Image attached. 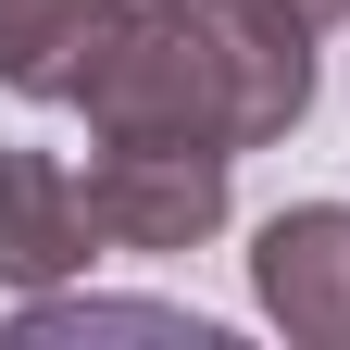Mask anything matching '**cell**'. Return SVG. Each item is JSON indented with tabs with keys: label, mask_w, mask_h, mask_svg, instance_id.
Listing matches in <instances>:
<instances>
[{
	"label": "cell",
	"mask_w": 350,
	"mask_h": 350,
	"mask_svg": "<svg viewBox=\"0 0 350 350\" xmlns=\"http://www.w3.org/2000/svg\"><path fill=\"white\" fill-rule=\"evenodd\" d=\"M125 0H0V88L13 100H75Z\"/></svg>",
	"instance_id": "obj_5"
},
{
	"label": "cell",
	"mask_w": 350,
	"mask_h": 350,
	"mask_svg": "<svg viewBox=\"0 0 350 350\" xmlns=\"http://www.w3.org/2000/svg\"><path fill=\"white\" fill-rule=\"evenodd\" d=\"M300 13H313V25H325V13H350V0H300Z\"/></svg>",
	"instance_id": "obj_7"
},
{
	"label": "cell",
	"mask_w": 350,
	"mask_h": 350,
	"mask_svg": "<svg viewBox=\"0 0 350 350\" xmlns=\"http://www.w3.org/2000/svg\"><path fill=\"white\" fill-rule=\"evenodd\" d=\"M13 338H25V350H51V338H175V350H213L200 313H150V300H51V288L13 313Z\"/></svg>",
	"instance_id": "obj_6"
},
{
	"label": "cell",
	"mask_w": 350,
	"mask_h": 350,
	"mask_svg": "<svg viewBox=\"0 0 350 350\" xmlns=\"http://www.w3.org/2000/svg\"><path fill=\"white\" fill-rule=\"evenodd\" d=\"M88 138L138 150H275L313 113V13L300 0H125L75 88Z\"/></svg>",
	"instance_id": "obj_1"
},
{
	"label": "cell",
	"mask_w": 350,
	"mask_h": 350,
	"mask_svg": "<svg viewBox=\"0 0 350 350\" xmlns=\"http://www.w3.org/2000/svg\"><path fill=\"white\" fill-rule=\"evenodd\" d=\"M250 300H262V325H288L300 350H350V200L262 213V238H250Z\"/></svg>",
	"instance_id": "obj_3"
},
{
	"label": "cell",
	"mask_w": 350,
	"mask_h": 350,
	"mask_svg": "<svg viewBox=\"0 0 350 350\" xmlns=\"http://www.w3.org/2000/svg\"><path fill=\"white\" fill-rule=\"evenodd\" d=\"M88 213H100V250H138L175 262L226 226V150H138V138H100L88 163Z\"/></svg>",
	"instance_id": "obj_2"
},
{
	"label": "cell",
	"mask_w": 350,
	"mask_h": 350,
	"mask_svg": "<svg viewBox=\"0 0 350 350\" xmlns=\"http://www.w3.org/2000/svg\"><path fill=\"white\" fill-rule=\"evenodd\" d=\"M88 250H100V213H88V175H63L51 150H13L0 138V288H63L88 275Z\"/></svg>",
	"instance_id": "obj_4"
}]
</instances>
